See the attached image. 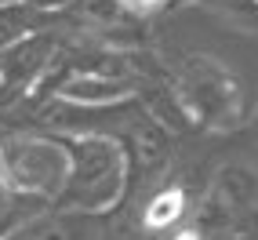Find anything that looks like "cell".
I'll return each instance as SVG.
<instances>
[{"mask_svg": "<svg viewBox=\"0 0 258 240\" xmlns=\"http://www.w3.org/2000/svg\"><path fill=\"white\" fill-rule=\"evenodd\" d=\"M254 204H258V175L247 164H226L208 190L204 218L215 226H236Z\"/></svg>", "mask_w": 258, "mask_h": 240, "instance_id": "7", "label": "cell"}, {"mask_svg": "<svg viewBox=\"0 0 258 240\" xmlns=\"http://www.w3.org/2000/svg\"><path fill=\"white\" fill-rule=\"evenodd\" d=\"M218 8H229V11H251V8H258L254 0H215Z\"/></svg>", "mask_w": 258, "mask_h": 240, "instance_id": "12", "label": "cell"}, {"mask_svg": "<svg viewBox=\"0 0 258 240\" xmlns=\"http://www.w3.org/2000/svg\"><path fill=\"white\" fill-rule=\"evenodd\" d=\"M84 215H66V211H51V215H33L8 226L0 233V240H80L77 222Z\"/></svg>", "mask_w": 258, "mask_h": 240, "instance_id": "8", "label": "cell"}, {"mask_svg": "<svg viewBox=\"0 0 258 240\" xmlns=\"http://www.w3.org/2000/svg\"><path fill=\"white\" fill-rule=\"evenodd\" d=\"M182 211H185V193L178 186H167V190L149 197V204L142 208V222L146 229H171L182 218Z\"/></svg>", "mask_w": 258, "mask_h": 240, "instance_id": "10", "label": "cell"}, {"mask_svg": "<svg viewBox=\"0 0 258 240\" xmlns=\"http://www.w3.org/2000/svg\"><path fill=\"white\" fill-rule=\"evenodd\" d=\"M171 240H204L197 229H182V233H175V236H171Z\"/></svg>", "mask_w": 258, "mask_h": 240, "instance_id": "13", "label": "cell"}, {"mask_svg": "<svg viewBox=\"0 0 258 240\" xmlns=\"http://www.w3.org/2000/svg\"><path fill=\"white\" fill-rule=\"evenodd\" d=\"M55 55H58V40L47 29L8 47V51H0V113L22 106L40 88Z\"/></svg>", "mask_w": 258, "mask_h": 240, "instance_id": "4", "label": "cell"}, {"mask_svg": "<svg viewBox=\"0 0 258 240\" xmlns=\"http://www.w3.org/2000/svg\"><path fill=\"white\" fill-rule=\"evenodd\" d=\"M164 4H171V0H116V8L127 11V15H153V11H160Z\"/></svg>", "mask_w": 258, "mask_h": 240, "instance_id": "11", "label": "cell"}, {"mask_svg": "<svg viewBox=\"0 0 258 240\" xmlns=\"http://www.w3.org/2000/svg\"><path fill=\"white\" fill-rule=\"evenodd\" d=\"M135 95H139V88L127 77L98 73V70H73V73H62L58 84H51V98L84 113L116 109L124 102H135Z\"/></svg>", "mask_w": 258, "mask_h": 240, "instance_id": "6", "label": "cell"}, {"mask_svg": "<svg viewBox=\"0 0 258 240\" xmlns=\"http://www.w3.org/2000/svg\"><path fill=\"white\" fill-rule=\"evenodd\" d=\"M8 197H11V193H8V190H4V175H0V204H4V200H8Z\"/></svg>", "mask_w": 258, "mask_h": 240, "instance_id": "14", "label": "cell"}, {"mask_svg": "<svg viewBox=\"0 0 258 240\" xmlns=\"http://www.w3.org/2000/svg\"><path fill=\"white\" fill-rule=\"evenodd\" d=\"M254 4H258V0H254Z\"/></svg>", "mask_w": 258, "mask_h": 240, "instance_id": "15", "label": "cell"}, {"mask_svg": "<svg viewBox=\"0 0 258 240\" xmlns=\"http://www.w3.org/2000/svg\"><path fill=\"white\" fill-rule=\"evenodd\" d=\"M109 139H116L120 146H124L127 153V167H131V182L135 178H157L160 171L167 167V157H171V135L167 128L160 124L153 113L146 109H135L127 116H120L116 131L109 135Z\"/></svg>", "mask_w": 258, "mask_h": 240, "instance_id": "5", "label": "cell"}, {"mask_svg": "<svg viewBox=\"0 0 258 240\" xmlns=\"http://www.w3.org/2000/svg\"><path fill=\"white\" fill-rule=\"evenodd\" d=\"M58 139L66 146V157H70V171H66V186L62 197L55 200V211L84 215V218L113 211L131 186L124 146L98 131L58 135Z\"/></svg>", "mask_w": 258, "mask_h": 240, "instance_id": "1", "label": "cell"}, {"mask_svg": "<svg viewBox=\"0 0 258 240\" xmlns=\"http://www.w3.org/2000/svg\"><path fill=\"white\" fill-rule=\"evenodd\" d=\"M178 95L182 106L193 113L204 128H233L244 116V91L233 70H226L211 55H189L178 62Z\"/></svg>", "mask_w": 258, "mask_h": 240, "instance_id": "3", "label": "cell"}, {"mask_svg": "<svg viewBox=\"0 0 258 240\" xmlns=\"http://www.w3.org/2000/svg\"><path fill=\"white\" fill-rule=\"evenodd\" d=\"M66 171H70V157L58 135L0 131V175L11 197L55 208L66 186Z\"/></svg>", "mask_w": 258, "mask_h": 240, "instance_id": "2", "label": "cell"}, {"mask_svg": "<svg viewBox=\"0 0 258 240\" xmlns=\"http://www.w3.org/2000/svg\"><path fill=\"white\" fill-rule=\"evenodd\" d=\"M51 22V15L40 8H29L22 0H11V4H0V51H8L15 44H22L29 37L44 33Z\"/></svg>", "mask_w": 258, "mask_h": 240, "instance_id": "9", "label": "cell"}]
</instances>
